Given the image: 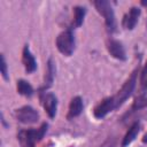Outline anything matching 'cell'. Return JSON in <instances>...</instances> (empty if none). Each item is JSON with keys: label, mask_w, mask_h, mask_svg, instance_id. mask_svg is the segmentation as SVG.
I'll return each mask as SVG.
<instances>
[{"label": "cell", "mask_w": 147, "mask_h": 147, "mask_svg": "<svg viewBox=\"0 0 147 147\" xmlns=\"http://www.w3.org/2000/svg\"><path fill=\"white\" fill-rule=\"evenodd\" d=\"M15 117L21 123L33 124V123L38 122L39 114L37 113V110L34 108H32L30 106H24V107H21L20 109L15 110Z\"/></svg>", "instance_id": "5b68a950"}, {"label": "cell", "mask_w": 147, "mask_h": 147, "mask_svg": "<svg viewBox=\"0 0 147 147\" xmlns=\"http://www.w3.org/2000/svg\"><path fill=\"white\" fill-rule=\"evenodd\" d=\"M136 82H137V70L133 71V74L129 77V79L123 84V86L121 87V90L114 96L115 108H118L119 106H122L124 103V101L132 94V92L134 90V86H136Z\"/></svg>", "instance_id": "3957f363"}, {"label": "cell", "mask_w": 147, "mask_h": 147, "mask_svg": "<svg viewBox=\"0 0 147 147\" xmlns=\"http://www.w3.org/2000/svg\"><path fill=\"white\" fill-rule=\"evenodd\" d=\"M94 6L98 9V11L103 16L107 30L109 32H114L116 30V20L110 2L107 0H96L94 1Z\"/></svg>", "instance_id": "7a4b0ae2"}, {"label": "cell", "mask_w": 147, "mask_h": 147, "mask_svg": "<svg viewBox=\"0 0 147 147\" xmlns=\"http://www.w3.org/2000/svg\"><path fill=\"white\" fill-rule=\"evenodd\" d=\"M22 61H23V64L25 67V70L28 74H31L36 69H37V63H36V60L33 57V55L31 54L30 52V48L28 45L24 46L23 48V53H22Z\"/></svg>", "instance_id": "30bf717a"}, {"label": "cell", "mask_w": 147, "mask_h": 147, "mask_svg": "<svg viewBox=\"0 0 147 147\" xmlns=\"http://www.w3.org/2000/svg\"><path fill=\"white\" fill-rule=\"evenodd\" d=\"M140 83L141 86L144 88H147V62L145 64V67L141 70V75H140Z\"/></svg>", "instance_id": "ac0fdd59"}, {"label": "cell", "mask_w": 147, "mask_h": 147, "mask_svg": "<svg viewBox=\"0 0 147 147\" xmlns=\"http://www.w3.org/2000/svg\"><path fill=\"white\" fill-rule=\"evenodd\" d=\"M139 131H140V124H139L138 122L133 123V124L131 125V127L127 130V132H126V134L124 136V138H123L122 147H126L127 145H130V144L136 139V137H137V134L139 133Z\"/></svg>", "instance_id": "7c38bea8"}, {"label": "cell", "mask_w": 147, "mask_h": 147, "mask_svg": "<svg viewBox=\"0 0 147 147\" xmlns=\"http://www.w3.org/2000/svg\"><path fill=\"white\" fill-rule=\"evenodd\" d=\"M17 92L24 96H31L33 94V88L26 80L20 79L17 80Z\"/></svg>", "instance_id": "4fadbf2b"}, {"label": "cell", "mask_w": 147, "mask_h": 147, "mask_svg": "<svg viewBox=\"0 0 147 147\" xmlns=\"http://www.w3.org/2000/svg\"><path fill=\"white\" fill-rule=\"evenodd\" d=\"M83 111V100L80 96H75L71 99L70 105H69V113H68V118H74L80 115Z\"/></svg>", "instance_id": "8fae6325"}, {"label": "cell", "mask_w": 147, "mask_h": 147, "mask_svg": "<svg viewBox=\"0 0 147 147\" xmlns=\"http://www.w3.org/2000/svg\"><path fill=\"white\" fill-rule=\"evenodd\" d=\"M107 48H108V52L110 53V55H113L115 59L121 60V61L126 60L125 51H124L122 42H119L115 39H109L107 42Z\"/></svg>", "instance_id": "ba28073f"}, {"label": "cell", "mask_w": 147, "mask_h": 147, "mask_svg": "<svg viewBox=\"0 0 147 147\" xmlns=\"http://www.w3.org/2000/svg\"><path fill=\"white\" fill-rule=\"evenodd\" d=\"M113 109H115V101H114V96H109L103 99L95 108H94V116L96 118H103L109 111H111Z\"/></svg>", "instance_id": "52a82bcc"}, {"label": "cell", "mask_w": 147, "mask_h": 147, "mask_svg": "<svg viewBox=\"0 0 147 147\" xmlns=\"http://www.w3.org/2000/svg\"><path fill=\"white\" fill-rule=\"evenodd\" d=\"M56 47L63 55L70 56L72 54L75 49V38H74L71 30H65L57 36Z\"/></svg>", "instance_id": "277c9868"}, {"label": "cell", "mask_w": 147, "mask_h": 147, "mask_svg": "<svg viewBox=\"0 0 147 147\" xmlns=\"http://www.w3.org/2000/svg\"><path fill=\"white\" fill-rule=\"evenodd\" d=\"M47 123H42V125L39 129H29V130H22L17 134V139L21 142L23 147H34L37 142H39L46 131H47Z\"/></svg>", "instance_id": "6da1fadb"}, {"label": "cell", "mask_w": 147, "mask_h": 147, "mask_svg": "<svg viewBox=\"0 0 147 147\" xmlns=\"http://www.w3.org/2000/svg\"><path fill=\"white\" fill-rule=\"evenodd\" d=\"M1 59V63H0V68H1V75L3 77L5 80H8V70H7V63H6V60H5V56L1 55L0 56Z\"/></svg>", "instance_id": "e0dca14e"}, {"label": "cell", "mask_w": 147, "mask_h": 147, "mask_svg": "<svg viewBox=\"0 0 147 147\" xmlns=\"http://www.w3.org/2000/svg\"><path fill=\"white\" fill-rule=\"evenodd\" d=\"M85 13H86V9L84 7H80V6H76L74 8V26L75 28H78L83 24V21H84V16H85Z\"/></svg>", "instance_id": "5bb4252c"}, {"label": "cell", "mask_w": 147, "mask_h": 147, "mask_svg": "<svg viewBox=\"0 0 147 147\" xmlns=\"http://www.w3.org/2000/svg\"><path fill=\"white\" fill-rule=\"evenodd\" d=\"M101 147H114V144L113 142H106L103 146H101Z\"/></svg>", "instance_id": "d6986e66"}, {"label": "cell", "mask_w": 147, "mask_h": 147, "mask_svg": "<svg viewBox=\"0 0 147 147\" xmlns=\"http://www.w3.org/2000/svg\"><path fill=\"white\" fill-rule=\"evenodd\" d=\"M140 16V9L138 7H132L129 13H126L124 15V18H123V26L127 30H132L137 22H138V18Z\"/></svg>", "instance_id": "9c48e42d"}, {"label": "cell", "mask_w": 147, "mask_h": 147, "mask_svg": "<svg viewBox=\"0 0 147 147\" xmlns=\"http://www.w3.org/2000/svg\"><path fill=\"white\" fill-rule=\"evenodd\" d=\"M42 107L45 109V111L47 113V115L51 118L55 117L56 114V107H57V99L53 93H44L40 96Z\"/></svg>", "instance_id": "8992f818"}, {"label": "cell", "mask_w": 147, "mask_h": 147, "mask_svg": "<svg viewBox=\"0 0 147 147\" xmlns=\"http://www.w3.org/2000/svg\"><path fill=\"white\" fill-rule=\"evenodd\" d=\"M54 72H55V67H54L53 60L49 59L48 62H47V74H46V77H45V84L47 83V86H49L52 84L53 78H54Z\"/></svg>", "instance_id": "9a60e30c"}, {"label": "cell", "mask_w": 147, "mask_h": 147, "mask_svg": "<svg viewBox=\"0 0 147 147\" xmlns=\"http://www.w3.org/2000/svg\"><path fill=\"white\" fill-rule=\"evenodd\" d=\"M145 107H147V96L140 95L134 100L132 109H141V108H145Z\"/></svg>", "instance_id": "2e32d148"}]
</instances>
